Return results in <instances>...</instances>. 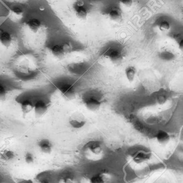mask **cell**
<instances>
[{"instance_id":"6da1fadb","label":"cell","mask_w":183,"mask_h":183,"mask_svg":"<svg viewBox=\"0 0 183 183\" xmlns=\"http://www.w3.org/2000/svg\"><path fill=\"white\" fill-rule=\"evenodd\" d=\"M22 27L24 31L31 36H41L47 32L46 25L37 18L27 19L23 23Z\"/></svg>"},{"instance_id":"7a4b0ae2","label":"cell","mask_w":183,"mask_h":183,"mask_svg":"<svg viewBox=\"0 0 183 183\" xmlns=\"http://www.w3.org/2000/svg\"><path fill=\"white\" fill-rule=\"evenodd\" d=\"M72 46L69 42L54 44L47 48L49 56L56 60H62L72 51Z\"/></svg>"},{"instance_id":"3957f363","label":"cell","mask_w":183,"mask_h":183,"mask_svg":"<svg viewBox=\"0 0 183 183\" xmlns=\"http://www.w3.org/2000/svg\"><path fill=\"white\" fill-rule=\"evenodd\" d=\"M16 68L21 74L30 75L36 71L37 66L32 59L27 56H23L17 61Z\"/></svg>"},{"instance_id":"277c9868","label":"cell","mask_w":183,"mask_h":183,"mask_svg":"<svg viewBox=\"0 0 183 183\" xmlns=\"http://www.w3.org/2000/svg\"><path fill=\"white\" fill-rule=\"evenodd\" d=\"M15 37L10 31L0 28V47L3 50H9L15 44Z\"/></svg>"},{"instance_id":"5b68a950","label":"cell","mask_w":183,"mask_h":183,"mask_svg":"<svg viewBox=\"0 0 183 183\" xmlns=\"http://www.w3.org/2000/svg\"><path fill=\"white\" fill-rule=\"evenodd\" d=\"M69 124L75 129H80L84 127L86 124V116L79 111L72 113L69 118Z\"/></svg>"},{"instance_id":"8992f818","label":"cell","mask_w":183,"mask_h":183,"mask_svg":"<svg viewBox=\"0 0 183 183\" xmlns=\"http://www.w3.org/2000/svg\"><path fill=\"white\" fill-rule=\"evenodd\" d=\"M59 92L64 99L71 101L76 96V92L74 87L69 84H62L58 88Z\"/></svg>"},{"instance_id":"52a82bcc","label":"cell","mask_w":183,"mask_h":183,"mask_svg":"<svg viewBox=\"0 0 183 183\" xmlns=\"http://www.w3.org/2000/svg\"><path fill=\"white\" fill-rule=\"evenodd\" d=\"M72 8L75 15L78 19L85 20L87 18L88 16V10L85 7L82 2L77 1L75 2L73 5Z\"/></svg>"},{"instance_id":"ba28073f","label":"cell","mask_w":183,"mask_h":183,"mask_svg":"<svg viewBox=\"0 0 183 183\" xmlns=\"http://www.w3.org/2000/svg\"><path fill=\"white\" fill-rule=\"evenodd\" d=\"M24 16V10L18 7H13L10 8L8 13V17L10 20L14 23H18L21 21Z\"/></svg>"},{"instance_id":"9c48e42d","label":"cell","mask_w":183,"mask_h":183,"mask_svg":"<svg viewBox=\"0 0 183 183\" xmlns=\"http://www.w3.org/2000/svg\"><path fill=\"white\" fill-rule=\"evenodd\" d=\"M84 148L95 155L101 154L103 151V148L101 143L98 141L88 142L84 146Z\"/></svg>"},{"instance_id":"30bf717a","label":"cell","mask_w":183,"mask_h":183,"mask_svg":"<svg viewBox=\"0 0 183 183\" xmlns=\"http://www.w3.org/2000/svg\"><path fill=\"white\" fill-rule=\"evenodd\" d=\"M37 145L40 151L45 154H50L53 149L51 141L46 138L40 139L38 142Z\"/></svg>"},{"instance_id":"8fae6325","label":"cell","mask_w":183,"mask_h":183,"mask_svg":"<svg viewBox=\"0 0 183 183\" xmlns=\"http://www.w3.org/2000/svg\"><path fill=\"white\" fill-rule=\"evenodd\" d=\"M33 110L37 116H42L48 110L47 104L42 99H38L34 103Z\"/></svg>"},{"instance_id":"7c38bea8","label":"cell","mask_w":183,"mask_h":183,"mask_svg":"<svg viewBox=\"0 0 183 183\" xmlns=\"http://www.w3.org/2000/svg\"><path fill=\"white\" fill-rule=\"evenodd\" d=\"M104 56L113 63H119L123 59L122 53L117 50H109L104 54Z\"/></svg>"},{"instance_id":"4fadbf2b","label":"cell","mask_w":183,"mask_h":183,"mask_svg":"<svg viewBox=\"0 0 183 183\" xmlns=\"http://www.w3.org/2000/svg\"><path fill=\"white\" fill-rule=\"evenodd\" d=\"M101 102L99 100L94 97L89 98L84 102L86 108L92 112L98 111L101 108Z\"/></svg>"},{"instance_id":"5bb4252c","label":"cell","mask_w":183,"mask_h":183,"mask_svg":"<svg viewBox=\"0 0 183 183\" xmlns=\"http://www.w3.org/2000/svg\"><path fill=\"white\" fill-rule=\"evenodd\" d=\"M151 154L149 151H139L134 155L133 157V161L136 164H141L146 162L151 158Z\"/></svg>"},{"instance_id":"9a60e30c","label":"cell","mask_w":183,"mask_h":183,"mask_svg":"<svg viewBox=\"0 0 183 183\" xmlns=\"http://www.w3.org/2000/svg\"><path fill=\"white\" fill-rule=\"evenodd\" d=\"M18 103L22 111L24 113H29L33 110L34 103L31 99L29 98H23L21 99L18 101Z\"/></svg>"},{"instance_id":"2e32d148","label":"cell","mask_w":183,"mask_h":183,"mask_svg":"<svg viewBox=\"0 0 183 183\" xmlns=\"http://www.w3.org/2000/svg\"><path fill=\"white\" fill-rule=\"evenodd\" d=\"M156 139L159 144L162 146H166L170 142V136L168 132L160 130L157 132L156 136Z\"/></svg>"},{"instance_id":"e0dca14e","label":"cell","mask_w":183,"mask_h":183,"mask_svg":"<svg viewBox=\"0 0 183 183\" xmlns=\"http://www.w3.org/2000/svg\"><path fill=\"white\" fill-rule=\"evenodd\" d=\"M107 15L111 21L119 22L122 20V12L118 8H112L110 10L107 12Z\"/></svg>"},{"instance_id":"ac0fdd59","label":"cell","mask_w":183,"mask_h":183,"mask_svg":"<svg viewBox=\"0 0 183 183\" xmlns=\"http://www.w3.org/2000/svg\"><path fill=\"white\" fill-rule=\"evenodd\" d=\"M125 74L128 81L130 83H132L136 78V69L135 67L132 66H128L125 69Z\"/></svg>"},{"instance_id":"d6986e66","label":"cell","mask_w":183,"mask_h":183,"mask_svg":"<svg viewBox=\"0 0 183 183\" xmlns=\"http://www.w3.org/2000/svg\"><path fill=\"white\" fill-rule=\"evenodd\" d=\"M0 156H1V158L3 160L5 161H9L13 160L15 156V154L12 150L6 149L1 153Z\"/></svg>"},{"instance_id":"ffe728a7","label":"cell","mask_w":183,"mask_h":183,"mask_svg":"<svg viewBox=\"0 0 183 183\" xmlns=\"http://www.w3.org/2000/svg\"><path fill=\"white\" fill-rule=\"evenodd\" d=\"M105 175L103 174H99L94 176L91 178L90 182L92 183H105L106 178H105Z\"/></svg>"},{"instance_id":"44dd1931","label":"cell","mask_w":183,"mask_h":183,"mask_svg":"<svg viewBox=\"0 0 183 183\" xmlns=\"http://www.w3.org/2000/svg\"><path fill=\"white\" fill-rule=\"evenodd\" d=\"M171 27V25L169 22L167 21H162L158 24V28L161 31L166 32L169 30Z\"/></svg>"},{"instance_id":"7402d4cb","label":"cell","mask_w":183,"mask_h":183,"mask_svg":"<svg viewBox=\"0 0 183 183\" xmlns=\"http://www.w3.org/2000/svg\"><path fill=\"white\" fill-rule=\"evenodd\" d=\"M24 161L27 164L31 165L34 163L35 158L32 153L27 151L24 155Z\"/></svg>"},{"instance_id":"603a6c76","label":"cell","mask_w":183,"mask_h":183,"mask_svg":"<svg viewBox=\"0 0 183 183\" xmlns=\"http://www.w3.org/2000/svg\"><path fill=\"white\" fill-rule=\"evenodd\" d=\"M172 38L177 45L178 47L181 50H183V39L181 35L179 34H174L172 36Z\"/></svg>"},{"instance_id":"cb8c5ba5","label":"cell","mask_w":183,"mask_h":183,"mask_svg":"<svg viewBox=\"0 0 183 183\" xmlns=\"http://www.w3.org/2000/svg\"><path fill=\"white\" fill-rule=\"evenodd\" d=\"M8 90L4 84L0 83V101H4L7 97Z\"/></svg>"},{"instance_id":"d4e9b609","label":"cell","mask_w":183,"mask_h":183,"mask_svg":"<svg viewBox=\"0 0 183 183\" xmlns=\"http://www.w3.org/2000/svg\"><path fill=\"white\" fill-rule=\"evenodd\" d=\"M166 101H167V98L166 96L163 94L157 96L156 98V101L158 105H163L166 103Z\"/></svg>"},{"instance_id":"484cf974","label":"cell","mask_w":183,"mask_h":183,"mask_svg":"<svg viewBox=\"0 0 183 183\" xmlns=\"http://www.w3.org/2000/svg\"><path fill=\"white\" fill-rule=\"evenodd\" d=\"M120 4L126 8H130L133 4V0H119Z\"/></svg>"},{"instance_id":"4316f807","label":"cell","mask_w":183,"mask_h":183,"mask_svg":"<svg viewBox=\"0 0 183 183\" xmlns=\"http://www.w3.org/2000/svg\"><path fill=\"white\" fill-rule=\"evenodd\" d=\"M62 182L63 183H72V179H71L70 178H65L62 179Z\"/></svg>"}]
</instances>
